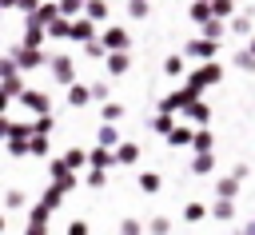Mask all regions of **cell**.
<instances>
[{"mask_svg": "<svg viewBox=\"0 0 255 235\" xmlns=\"http://www.w3.org/2000/svg\"><path fill=\"white\" fill-rule=\"evenodd\" d=\"M8 56L20 64V72H36V68H48V60H52V56H44L40 48H24V44H12V48H8Z\"/></svg>", "mask_w": 255, "mask_h": 235, "instance_id": "obj_1", "label": "cell"}, {"mask_svg": "<svg viewBox=\"0 0 255 235\" xmlns=\"http://www.w3.org/2000/svg\"><path fill=\"white\" fill-rule=\"evenodd\" d=\"M48 72H52V80H56V84H64V88H72V84H76V60H72L68 52H52Z\"/></svg>", "mask_w": 255, "mask_h": 235, "instance_id": "obj_2", "label": "cell"}, {"mask_svg": "<svg viewBox=\"0 0 255 235\" xmlns=\"http://www.w3.org/2000/svg\"><path fill=\"white\" fill-rule=\"evenodd\" d=\"M183 56H187V60H199V64H211V60L219 56V44L207 40V36H191L187 48H183Z\"/></svg>", "mask_w": 255, "mask_h": 235, "instance_id": "obj_3", "label": "cell"}, {"mask_svg": "<svg viewBox=\"0 0 255 235\" xmlns=\"http://www.w3.org/2000/svg\"><path fill=\"white\" fill-rule=\"evenodd\" d=\"M100 44H104L108 52H131V36H128L124 24H108V28L100 32Z\"/></svg>", "mask_w": 255, "mask_h": 235, "instance_id": "obj_4", "label": "cell"}, {"mask_svg": "<svg viewBox=\"0 0 255 235\" xmlns=\"http://www.w3.org/2000/svg\"><path fill=\"white\" fill-rule=\"evenodd\" d=\"M219 80H223V64H219V60H211V64H199V68L187 76V84H195L199 92H203V88H211V84H219Z\"/></svg>", "mask_w": 255, "mask_h": 235, "instance_id": "obj_5", "label": "cell"}, {"mask_svg": "<svg viewBox=\"0 0 255 235\" xmlns=\"http://www.w3.org/2000/svg\"><path fill=\"white\" fill-rule=\"evenodd\" d=\"M20 104H24L28 112H36V116H48V112H52V100H48V92H40V88H28V92L20 96Z\"/></svg>", "mask_w": 255, "mask_h": 235, "instance_id": "obj_6", "label": "cell"}, {"mask_svg": "<svg viewBox=\"0 0 255 235\" xmlns=\"http://www.w3.org/2000/svg\"><path fill=\"white\" fill-rule=\"evenodd\" d=\"M64 12H60V0H44L40 4V12L36 16H28V24H40V28H52L56 20H60Z\"/></svg>", "mask_w": 255, "mask_h": 235, "instance_id": "obj_7", "label": "cell"}, {"mask_svg": "<svg viewBox=\"0 0 255 235\" xmlns=\"http://www.w3.org/2000/svg\"><path fill=\"white\" fill-rule=\"evenodd\" d=\"M48 171H52V183H56L60 191H72V187H76V171H72L64 159H52V167H48Z\"/></svg>", "mask_w": 255, "mask_h": 235, "instance_id": "obj_8", "label": "cell"}, {"mask_svg": "<svg viewBox=\"0 0 255 235\" xmlns=\"http://www.w3.org/2000/svg\"><path fill=\"white\" fill-rule=\"evenodd\" d=\"M72 40H76V44H92V40H100V32H96V20H88V16L72 20Z\"/></svg>", "mask_w": 255, "mask_h": 235, "instance_id": "obj_9", "label": "cell"}, {"mask_svg": "<svg viewBox=\"0 0 255 235\" xmlns=\"http://www.w3.org/2000/svg\"><path fill=\"white\" fill-rule=\"evenodd\" d=\"M104 68H108V76H112V80L128 76V72H131V52H112V56L104 60Z\"/></svg>", "mask_w": 255, "mask_h": 235, "instance_id": "obj_10", "label": "cell"}, {"mask_svg": "<svg viewBox=\"0 0 255 235\" xmlns=\"http://www.w3.org/2000/svg\"><path fill=\"white\" fill-rule=\"evenodd\" d=\"M64 100H68V108H88V104H96V100H92V84H72Z\"/></svg>", "mask_w": 255, "mask_h": 235, "instance_id": "obj_11", "label": "cell"}, {"mask_svg": "<svg viewBox=\"0 0 255 235\" xmlns=\"http://www.w3.org/2000/svg\"><path fill=\"white\" fill-rule=\"evenodd\" d=\"M179 116H183L187 123H195V127H207V119H211V108H207V104L199 100V104H191V108H183Z\"/></svg>", "mask_w": 255, "mask_h": 235, "instance_id": "obj_12", "label": "cell"}, {"mask_svg": "<svg viewBox=\"0 0 255 235\" xmlns=\"http://www.w3.org/2000/svg\"><path fill=\"white\" fill-rule=\"evenodd\" d=\"M44 40H48V28H40V24H28L24 20V48H44Z\"/></svg>", "mask_w": 255, "mask_h": 235, "instance_id": "obj_13", "label": "cell"}, {"mask_svg": "<svg viewBox=\"0 0 255 235\" xmlns=\"http://www.w3.org/2000/svg\"><path fill=\"white\" fill-rule=\"evenodd\" d=\"M124 139H120V131H116V123H100V131H96V147H120Z\"/></svg>", "mask_w": 255, "mask_h": 235, "instance_id": "obj_14", "label": "cell"}, {"mask_svg": "<svg viewBox=\"0 0 255 235\" xmlns=\"http://www.w3.org/2000/svg\"><path fill=\"white\" fill-rule=\"evenodd\" d=\"M187 20L203 28L207 20H215V12H211V4H203V0H191V8H187Z\"/></svg>", "mask_w": 255, "mask_h": 235, "instance_id": "obj_15", "label": "cell"}, {"mask_svg": "<svg viewBox=\"0 0 255 235\" xmlns=\"http://www.w3.org/2000/svg\"><path fill=\"white\" fill-rule=\"evenodd\" d=\"M199 32H203L207 40H215V44H223V36L231 32V24H227V20H207V24L199 28Z\"/></svg>", "mask_w": 255, "mask_h": 235, "instance_id": "obj_16", "label": "cell"}, {"mask_svg": "<svg viewBox=\"0 0 255 235\" xmlns=\"http://www.w3.org/2000/svg\"><path fill=\"white\" fill-rule=\"evenodd\" d=\"M211 12H215V20H227V24H231V20L239 16V4H235V0H211Z\"/></svg>", "mask_w": 255, "mask_h": 235, "instance_id": "obj_17", "label": "cell"}, {"mask_svg": "<svg viewBox=\"0 0 255 235\" xmlns=\"http://www.w3.org/2000/svg\"><path fill=\"white\" fill-rule=\"evenodd\" d=\"M147 123H151V131H155V135H171V131L179 127V123H175V119H171L167 112H159V116H151Z\"/></svg>", "mask_w": 255, "mask_h": 235, "instance_id": "obj_18", "label": "cell"}, {"mask_svg": "<svg viewBox=\"0 0 255 235\" xmlns=\"http://www.w3.org/2000/svg\"><path fill=\"white\" fill-rule=\"evenodd\" d=\"M167 143H171V147H187V143H195V131H191V123H179V127L167 135Z\"/></svg>", "mask_w": 255, "mask_h": 235, "instance_id": "obj_19", "label": "cell"}, {"mask_svg": "<svg viewBox=\"0 0 255 235\" xmlns=\"http://www.w3.org/2000/svg\"><path fill=\"white\" fill-rule=\"evenodd\" d=\"M211 147H215V135H211L207 127H195V143H191V151H195V155H207Z\"/></svg>", "mask_w": 255, "mask_h": 235, "instance_id": "obj_20", "label": "cell"}, {"mask_svg": "<svg viewBox=\"0 0 255 235\" xmlns=\"http://www.w3.org/2000/svg\"><path fill=\"white\" fill-rule=\"evenodd\" d=\"M135 159H139V143L124 139V143L116 147V163H124V167H128V163H135Z\"/></svg>", "mask_w": 255, "mask_h": 235, "instance_id": "obj_21", "label": "cell"}, {"mask_svg": "<svg viewBox=\"0 0 255 235\" xmlns=\"http://www.w3.org/2000/svg\"><path fill=\"white\" fill-rule=\"evenodd\" d=\"M183 60H187L183 52H171V56L163 60V76H171V80H179V76H183Z\"/></svg>", "mask_w": 255, "mask_h": 235, "instance_id": "obj_22", "label": "cell"}, {"mask_svg": "<svg viewBox=\"0 0 255 235\" xmlns=\"http://www.w3.org/2000/svg\"><path fill=\"white\" fill-rule=\"evenodd\" d=\"M231 64H235L239 72H247V76H251V72H255V52H251V48H239V52L231 56Z\"/></svg>", "mask_w": 255, "mask_h": 235, "instance_id": "obj_23", "label": "cell"}, {"mask_svg": "<svg viewBox=\"0 0 255 235\" xmlns=\"http://www.w3.org/2000/svg\"><path fill=\"white\" fill-rule=\"evenodd\" d=\"M48 40H72V20H68V16H60V20L48 28Z\"/></svg>", "mask_w": 255, "mask_h": 235, "instance_id": "obj_24", "label": "cell"}, {"mask_svg": "<svg viewBox=\"0 0 255 235\" xmlns=\"http://www.w3.org/2000/svg\"><path fill=\"white\" fill-rule=\"evenodd\" d=\"M88 155H92V167H100V171L116 163V151H112V147H96V151H88Z\"/></svg>", "mask_w": 255, "mask_h": 235, "instance_id": "obj_25", "label": "cell"}, {"mask_svg": "<svg viewBox=\"0 0 255 235\" xmlns=\"http://www.w3.org/2000/svg\"><path fill=\"white\" fill-rule=\"evenodd\" d=\"M151 16V0H128V20H147Z\"/></svg>", "mask_w": 255, "mask_h": 235, "instance_id": "obj_26", "label": "cell"}, {"mask_svg": "<svg viewBox=\"0 0 255 235\" xmlns=\"http://www.w3.org/2000/svg\"><path fill=\"white\" fill-rule=\"evenodd\" d=\"M231 32H235V36H247V40H251V36H255V20H251V16H243V12H239V16H235V20H231Z\"/></svg>", "mask_w": 255, "mask_h": 235, "instance_id": "obj_27", "label": "cell"}, {"mask_svg": "<svg viewBox=\"0 0 255 235\" xmlns=\"http://www.w3.org/2000/svg\"><path fill=\"white\" fill-rule=\"evenodd\" d=\"M84 16H88V20H96V24H104V20H108V0H88Z\"/></svg>", "mask_w": 255, "mask_h": 235, "instance_id": "obj_28", "label": "cell"}, {"mask_svg": "<svg viewBox=\"0 0 255 235\" xmlns=\"http://www.w3.org/2000/svg\"><path fill=\"white\" fill-rule=\"evenodd\" d=\"M100 119H104V123H120V119H124V104H116V100L104 104V108H100Z\"/></svg>", "mask_w": 255, "mask_h": 235, "instance_id": "obj_29", "label": "cell"}, {"mask_svg": "<svg viewBox=\"0 0 255 235\" xmlns=\"http://www.w3.org/2000/svg\"><path fill=\"white\" fill-rule=\"evenodd\" d=\"M191 171H195V175H211V171H215V155H211V151H207V155H195V159H191Z\"/></svg>", "mask_w": 255, "mask_h": 235, "instance_id": "obj_30", "label": "cell"}, {"mask_svg": "<svg viewBox=\"0 0 255 235\" xmlns=\"http://www.w3.org/2000/svg\"><path fill=\"white\" fill-rule=\"evenodd\" d=\"M64 163L76 171V167H84V163H92V155L88 151H80V147H72V151H64Z\"/></svg>", "mask_w": 255, "mask_h": 235, "instance_id": "obj_31", "label": "cell"}, {"mask_svg": "<svg viewBox=\"0 0 255 235\" xmlns=\"http://www.w3.org/2000/svg\"><path fill=\"white\" fill-rule=\"evenodd\" d=\"M235 191H239V179H235V175L215 183V195H219V199H235Z\"/></svg>", "mask_w": 255, "mask_h": 235, "instance_id": "obj_32", "label": "cell"}, {"mask_svg": "<svg viewBox=\"0 0 255 235\" xmlns=\"http://www.w3.org/2000/svg\"><path fill=\"white\" fill-rule=\"evenodd\" d=\"M84 52H88V60H108V56H112V52H108V48H104L100 40H92V44H84Z\"/></svg>", "mask_w": 255, "mask_h": 235, "instance_id": "obj_33", "label": "cell"}, {"mask_svg": "<svg viewBox=\"0 0 255 235\" xmlns=\"http://www.w3.org/2000/svg\"><path fill=\"white\" fill-rule=\"evenodd\" d=\"M108 96H112V84H92V100H96L100 108H104V104H112Z\"/></svg>", "mask_w": 255, "mask_h": 235, "instance_id": "obj_34", "label": "cell"}, {"mask_svg": "<svg viewBox=\"0 0 255 235\" xmlns=\"http://www.w3.org/2000/svg\"><path fill=\"white\" fill-rule=\"evenodd\" d=\"M52 123H56L52 116H36V119H32V135H48V131H52Z\"/></svg>", "mask_w": 255, "mask_h": 235, "instance_id": "obj_35", "label": "cell"}, {"mask_svg": "<svg viewBox=\"0 0 255 235\" xmlns=\"http://www.w3.org/2000/svg\"><path fill=\"white\" fill-rule=\"evenodd\" d=\"M203 215H207V207H203V203H187V207H183V219H187V223H199Z\"/></svg>", "mask_w": 255, "mask_h": 235, "instance_id": "obj_36", "label": "cell"}, {"mask_svg": "<svg viewBox=\"0 0 255 235\" xmlns=\"http://www.w3.org/2000/svg\"><path fill=\"white\" fill-rule=\"evenodd\" d=\"M211 215H215V219H231V215H235V207H231V199H215V207H211Z\"/></svg>", "mask_w": 255, "mask_h": 235, "instance_id": "obj_37", "label": "cell"}, {"mask_svg": "<svg viewBox=\"0 0 255 235\" xmlns=\"http://www.w3.org/2000/svg\"><path fill=\"white\" fill-rule=\"evenodd\" d=\"M28 155H48V135H32V143H28Z\"/></svg>", "mask_w": 255, "mask_h": 235, "instance_id": "obj_38", "label": "cell"}, {"mask_svg": "<svg viewBox=\"0 0 255 235\" xmlns=\"http://www.w3.org/2000/svg\"><path fill=\"white\" fill-rule=\"evenodd\" d=\"M139 187H143L147 195H151V191H159V175H155V171H143V175H139Z\"/></svg>", "mask_w": 255, "mask_h": 235, "instance_id": "obj_39", "label": "cell"}, {"mask_svg": "<svg viewBox=\"0 0 255 235\" xmlns=\"http://www.w3.org/2000/svg\"><path fill=\"white\" fill-rule=\"evenodd\" d=\"M40 4H44V0H20V4H16V12L28 20V16H36V12H40Z\"/></svg>", "mask_w": 255, "mask_h": 235, "instance_id": "obj_40", "label": "cell"}, {"mask_svg": "<svg viewBox=\"0 0 255 235\" xmlns=\"http://www.w3.org/2000/svg\"><path fill=\"white\" fill-rule=\"evenodd\" d=\"M88 183H92V187H104V183H108V175H104L100 167H92V171H88Z\"/></svg>", "mask_w": 255, "mask_h": 235, "instance_id": "obj_41", "label": "cell"}, {"mask_svg": "<svg viewBox=\"0 0 255 235\" xmlns=\"http://www.w3.org/2000/svg\"><path fill=\"white\" fill-rule=\"evenodd\" d=\"M60 195H64V191H60V187H56V183H52V187H48V191H44V203H48V207H56V203H60Z\"/></svg>", "mask_w": 255, "mask_h": 235, "instance_id": "obj_42", "label": "cell"}, {"mask_svg": "<svg viewBox=\"0 0 255 235\" xmlns=\"http://www.w3.org/2000/svg\"><path fill=\"white\" fill-rule=\"evenodd\" d=\"M151 231H155V235H167V231H171V223H167L163 215H155V219H151Z\"/></svg>", "mask_w": 255, "mask_h": 235, "instance_id": "obj_43", "label": "cell"}, {"mask_svg": "<svg viewBox=\"0 0 255 235\" xmlns=\"http://www.w3.org/2000/svg\"><path fill=\"white\" fill-rule=\"evenodd\" d=\"M120 235H139V223H135V219H124V223H120Z\"/></svg>", "mask_w": 255, "mask_h": 235, "instance_id": "obj_44", "label": "cell"}, {"mask_svg": "<svg viewBox=\"0 0 255 235\" xmlns=\"http://www.w3.org/2000/svg\"><path fill=\"white\" fill-rule=\"evenodd\" d=\"M4 203L16 211V207H24V195H20V191H8V199H4Z\"/></svg>", "mask_w": 255, "mask_h": 235, "instance_id": "obj_45", "label": "cell"}, {"mask_svg": "<svg viewBox=\"0 0 255 235\" xmlns=\"http://www.w3.org/2000/svg\"><path fill=\"white\" fill-rule=\"evenodd\" d=\"M68 235H88V227H84V223H80V219H76V223H72V227H68Z\"/></svg>", "mask_w": 255, "mask_h": 235, "instance_id": "obj_46", "label": "cell"}, {"mask_svg": "<svg viewBox=\"0 0 255 235\" xmlns=\"http://www.w3.org/2000/svg\"><path fill=\"white\" fill-rule=\"evenodd\" d=\"M16 4L20 0H0V12H16Z\"/></svg>", "mask_w": 255, "mask_h": 235, "instance_id": "obj_47", "label": "cell"}, {"mask_svg": "<svg viewBox=\"0 0 255 235\" xmlns=\"http://www.w3.org/2000/svg\"><path fill=\"white\" fill-rule=\"evenodd\" d=\"M24 235H44V223H28V231Z\"/></svg>", "mask_w": 255, "mask_h": 235, "instance_id": "obj_48", "label": "cell"}, {"mask_svg": "<svg viewBox=\"0 0 255 235\" xmlns=\"http://www.w3.org/2000/svg\"><path fill=\"white\" fill-rule=\"evenodd\" d=\"M247 48H251V52H255V36H251V40H247Z\"/></svg>", "mask_w": 255, "mask_h": 235, "instance_id": "obj_49", "label": "cell"}, {"mask_svg": "<svg viewBox=\"0 0 255 235\" xmlns=\"http://www.w3.org/2000/svg\"><path fill=\"white\" fill-rule=\"evenodd\" d=\"M203 4H211V0H203Z\"/></svg>", "mask_w": 255, "mask_h": 235, "instance_id": "obj_50", "label": "cell"}, {"mask_svg": "<svg viewBox=\"0 0 255 235\" xmlns=\"http://www.w3.org/2000/svg\"><path fill=\"white\" fill-rule=\"evenodd\" d=\"M84 4H88V0H84Z\"/></svg>", "mask_w": 255, "mask_h": 235, "instance_id": "obj_51", "label": "cell"}, {"mask_svg": "<svg viewBox=\"0 0 255 235\" xmlns=\"http://www.w3.org/2000/svg\"><path fill=\"white\" fill-rule=\"evenodd\" d=\"M235 4H239V0H235Z\"/></svg>", "mask_w": 255, "mask_h": 235, "instance_id": "obj_52", "label": "cell"}]
</instances>
